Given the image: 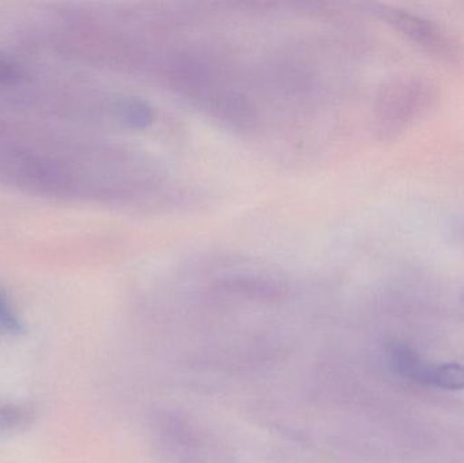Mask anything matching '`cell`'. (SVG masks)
Listing matches in <instances>:
<instances>
[{"label": "cell", "mask_w": 464, "mask_h": 463, "mask_svg": "<svg viewBox=\"0 0 464 463\" xmlns=\"http://www.w3.org/2000/svg\"><path fill=\"white\" fill-rule=\"evenodd\" d=\"M24 332V323L16 314L13 304L5 298V294L0 291V333L8 336H16Z\"/></svg>", "instance_id": "3"}, {"label": "cell", "mask_w": 464, "mask_h": 463, "mask_svg": "<svg viewBox=\"0 0 464 463\" xmlns=\"http://www.w3.org/2000/svg\"><path fill=\"white\" fill-rule=\"evenodd\" d=\"M378 13L387 24L400 30L433 56L452 64L460 62L462 53L457 41L435 22L394 7H379Z\"/></svg>", "instance_id": "1"}, {"label": "cell", "mask_w": 464, "mask_h": 463, "mask_svg": "<svg viewBox=\"0 0 464 463\" xmlns=\"http://www.w3.org/2000/svg\"><path fill=\"white\" fill-rule=\"evenodd\" d=\"M419 381L428 385L449 389V391H459L464 389V366L457 363L424 366Z\"/></svg>", "instance_id": "2"}, {"label": "cell", "mask_w": 464, "mask_h": 463, "mask_svg": "<svg viewBox=\"0 0 464 463\" xmlns=\"http://www.w3.org/2000/svg\"><path fill=\"white\" fill-rule=\"evenodd\" d=\"M21 78L18 64L7 54L0 53V87L11 86Z\"/></svg>", "instance_id": "4"}, {"label": "cell", "mask_w": 464, "mask_h": 463, "mask_svg": "<svg viewBox=\"0 0 464 463\" xmlns=\"http://www.w3.org/2000/svg\"><path fill=\"white\" fill-rule=\"evenodd\" d=\"M24 420V412L13 407H0V435L15 429Z\"/></svg>", "instance_id": "5"}]
</instances>
